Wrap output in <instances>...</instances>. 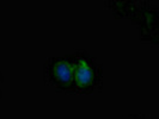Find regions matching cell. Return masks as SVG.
<instances>
[{
	"label": "cell",
	"instance_id": "obj_1",
	"mask_svg": "<svg viewBox=\"0 0 159 119\" xmlns=\"http://www.w3.org/2000/svg\"><path fill=\"white\" fill-rule=\"evenodd\" d=\"M73 56L74 61V92L90 93L102 81V69L91 56L80 51Z\"/></svg>",
	"mask_w": 159,
	"mask_h": 119
},
{
	"label": "cell",
	"instance_id": "obj_2",
	"mask_svg": "<svg viewBox=\"0 0 159 119\" xmlns=\"http://www.w3.org/2000/svg\"><path fill=\"white\" fill-rule=\"evenodd\" d=\"M46 79L54 87L62 91L74 89V61L73 56L53 57L46 64Z\"/></svg>",
	"mask_w": 159,
	"mask_h": 119
},
{
	"label": "cell",
	"instance_id": "obj_3",
	"mask_svg": "<svg viewBox=\"0 0 159 119\" xmlns=\"http://www.w3.org/2000/svg\"><path fill=\"white\" fill-rule=\"evenodd\" d=\"M130 119H146V118H143V117H133V118Z\"/></svg>",
	"mask_w": 159,
	"mask_h": 119
}]
</instances>
